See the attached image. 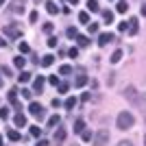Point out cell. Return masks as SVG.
I'll use <instances>...</instances> for the list:
<instances>
[{"instance_id":"d6986e66","label":"cell","mask_w":146,"mask_h":146,"mask_svg":"<svg viewBox=\"0 0 146 146\" xmlns=\"http://www.w3.org/2000/svg\"><path fill=\"white\" fill-rule=\"evenodd\" d=\"M13 66H15V68H20V70H22V68L26 66V59H24V57H15V59H13Z\"/></svg>"},{"instance_id":"83f0119b","label":"cell","mask_w":146,"mask_h":146,"mask_svg":"<svg viewBox=\"0 0 146 146\" xmlns=\"http://www.w3.org/2000/svg\"><path fill=\"white\" fill-rule=\"evenodd\" d=\"M18 48H20V52L24 55V52H29V50H31V46H29L26 42H20V46H18Z\"/></svg>"},{"instance_id":"4fadbf2b","label":"cell","mask_w":146,"mask_h":146,"mask_svg":"<svg viewBox=\"0 0 146 146\" xmlns=\"http://www.w3.org/2000/svg\"><path fill=\"white\" fill-rule=\"evenodd\" d=\"M100 15H103L105 24H111V22H113V11H109V9H107V11H100Z\"/></svg>"},{"instance_id":"816d5d0a","label":"cell","mask_w":146,"mask_h":146,"mask_svg":"<svg viewBox=\"0 0 146 146\" xmlns=\"http://www.w3.org/2000/svg\"><path fill=\"white\" fill-rule=\"evenodd\" d=\"M35 2H37V5H39V2H42V0H35Z\"/></svg>"},{"instance_id":"60d3db41","label":"cell","mask_w":146,"mask_h":146,"mask_svg":"<svg viewBox=\"0 0 146 146\" xmlns=\"http://www.w3.org/2000/svg\"><path fill=\"white\" fill-rule=\"evenodd\" d=\"M0 118L7 120V118H9V109H0Z\"/></svg>"},{"instance_id":"277c9868","label":"cell","mask_w":146,"mask_h":146,"mask_svg":"<svg viewBox=\"0 0 146 146\" xmlns=\"http://www.w3.org/2000/svg\"><path fill=\"white\" fill-rule=\"evenodd\" d=\"M107 142H109V131H107V129L98 131L96 137H94V146H105Z\"/></svg>"},{"instance_id":"f546056e","label":"cell","mask_w":146,"mask_h":146,"mask_svg":"<svg viewBox=\"0 0 146 146\" xmlns=\"http://www.w3.org/2000/svg\"><path fill=\"white\" fill-rule=\"evenodd\" d=\"M9 100H11V103L18 100V90H11V92H9Z\"/></svg>"},{"instance_id":"681fc988","label":"cell","mask_w":146,"mask_h":146,"mask_svg":"<svg viewBox=\"0 0 146 146\" xmlns=\"http://www.w3.org/2000/svg\"><path fill=\"white\" fill-rule=\"evenodd\" d=\"M2 142H5V140H2V135H0V146H2Z\"/></svg>"},{"instance_id":"74e56055","label":"cell","mask_w":146,"mask_h":146,"mask_svg":"<svg viewBox=\"0 0 146 146\" xmlns=\"http://www.w3.org/2000/svg\"><path fill=\"white\" fill-rule=\"evenodd\" d=\"M66 33H68V37H76V33H79V31H76V29H72V26H70V29H68Z\"/></svg>"},{"instance_id":"ba28073f","label":"cell","mask_w":146,"mask_h":146,"mask_svg":"<svg viewBox=\"0 0 146 146\" xmlns=\"http://www.w3.org/2000/svg\"><path fill=\"white\" fill-rule=\"evenodd\" d=\"M137 29H140V24H137V18H131V20H129V24H127L129 35H135V33H137Z\"/></svg>"},{"instance_id":"b9f144b4","label":"cell","mask_w":146,"mask_h":146,"mask_svg":"<svg viewBox=\"0 0 146 146\" xmlns=\"http://www.w3.org/2000/svg\"><path fill=\"white\" fill-rule=\"evenodd\" d=\"M118 31H120V33H124V31H127V22H120V24H118Z\"/></svg>"},{"instance_id":"9a60e30c","label":"cell","mask_w":146,"mask_h":146,"mask_svg":"<svg viewBox=\"0 0 146 146\" xmlns=\"http://www.w3.org/2000/svg\"><path fill=\"white\" fill-rule=\"evenodd\" d=\"M76 42H79L81 48H85L87 44H90V39H87V35H79V33H76Z\"/></svg>"},{"instance_id":"7bdbcfd3","label":"cell","mask_w":146,"mask_h":146,"mask_svg":"<svg viewBox=\"0 0 146 146\" xmlns=\"http://www.w3.org/2000/svg\"><path fill=\"white\" fill-rule=\"evenodd\" d=\"M90 33H98V24H90Z\"/></svg>"},{"instance_id":"ffe728a7","label":"cell","mask_w":146,"mask_h":146,"mask_svg":"<svg viewBox=\"0 0 146 146\" xmlns=\"http://www.w3.org/2000/svg\"><path fill=\"white\" fill-rule=\"evenodd\" d=\"M83 129H85V122H83V120H81V118H79V120L74 122V133H81Z\"/></svg>"},{"instance_id":"603a6c76","label":"cell","mask_w":146,"mask_h":146,"mask_svg":"<svg viewBox=\"0 0 146 146\" xmlns=\"http://www.w3.org/2000/svg\"><path fill=\"white\" fill-rule=\"evenodd\" d=\"M135 103H137V105H140V107H142V109L146 111V92H142V96L137 98V100H135Z\"/></svg>"},{"instance_id":"5bb4252c","label":"cell","mask_w":146,"mask_h":146,"mask_svg":"<svg viewBox=\"0 0 146 146\" xmlns=\"http://www.w3.org/2000/svg\"><path fill=\"white\" fill-rule=\"evenodd\" d=\"M87 9H90L92 13H100V7H98L96 0H87Z\"/></svg>"},{"instance_id":"4dcf8cb0","label":"cell","mask_w":146,"mask_h":146,"mask_svg":"<svg viewBox=\"0 0 146 146\" xmlns=\"http://www.w3.org/2000/svg\"><path fill=\"white\" fill-rule=\"evenodd\" d=\"M68 55L72 57V59H74V57H79V48H76V46H72V48L68 50Z\"/></svg>"},{"instance_id":"7dc6e473","label":"cell","mask_w":146,"mask_h":146,"mask_svg":"<svg viewBox=\"0 0 146 146\" xmlns=\"http://www.w3.org/2000/svg\"><path fill=\"white\" fill-rule=\"evenodd\" d=\"M2 46H5V39H2V37H0V48H2Z\"/></svg>"},{"instance_id":"f5cc1de1","label":"cell","mask_w":146,"mask_h":146,"mask_svg":"<svg viewBox=\"0 0 146 146\" xmlns=\"http://www.w3.org/2000/svg\"><path fill=\"white\" fill-rule=\"evenodd\" d=\"M0 85H2V79H0Z\"/></svg>"},{"instance_id":"8d00e7d4","label":"cell","mask_w":146,"mask_h":146,"mask_svg":"<svg viewBox=\"0 0 146 146\" xmlns=\"http://www.w3.org/2000/svg\"><path fill=\"white\" fill-rule=\"evenodd\" d=\"M0 72L5 74V76H11V68H7V66H2V68H0Z\"/></svg>"},{"instance_id":"f6af8a7d","label":"cell","mask_w":146,"mask_h":146,"mask_svg":"<svg viewBox=\"0 0 146 146\" xmlns=\"http://www.w3.org/2000/svg\"><path fill=\"white\" fill-rule=\"evenodd\" d=\"M46 144H48V142H44V140H39V142H37V146H46Z\"/></svg>"},{"instance_id":"db71d44e","label":"cell","mask_w":146,"mask_h":146,"mask_svg":"<svg viewBox=\"0 0 146 146\" xmlns=\"http://www.w3.org/2000/svg\"><path fill=\"white\" fill-rule=\"evenodd\" d=\"M144 144H146V137H144Z\"/></svg>"},{"instance_id":"d4e9b609","label":"cell","mask_w":146,"mask_h":146,"mask_svg":"<svg viewBox=\"0 0 146 146\" xmlns=\"http://www.w3.org/2000/svg\"><path fill=\"white\" fill-rule=\"evenodd\" d=\"M122 57H124V55H122V50H116V52L111 55V63H118V61H120Z\"/></svg>"},{"instance_id":"cb8c5ba5","label":"cell","mask_w":146,"mask_h":146,"mask_svg":"<svg viewBox=\"0 0 146 146\" xmlns=\"http://www.w3.org/2000/svg\"><path fill=\"white\" fill-rule=\"evenodd\" d=\"M79 22H83V24H90V13L81 11V13H79Z\"/></svg>"},{"instance_id":"ee69618b","label":"cell","mask_w":146,"mask_h":146,"mask_svg":"<svg viewBox=\"0 0 146 146\" xmlns=\"http://www.w3.org/2000/svg\"><path fill=\"white\" fill-rule=\"evenodd\" d=\"M118 146H133V144H131V142H129V140H122V142H120V144H118Z\"/></svg>"},{"instance_id":"ab89813d","label":"cell","mask_w":146,"mask_h":146,"mask_svg":"<svg viewBox=\"0 0 146 146\" xmlns=\"http://www.w3.org/2000/svg\"><path fill=\"white\" fill-rule=\"evenodd\" d=\"M48 83H50V85H59V79H57V76H50V79H48Z\"/></svg>"},{"instance_id":"11a10c76","label":"cell","mask_w":146,"mask_h":146,"mask_svg":"<svg viewBox=\"0 0 146 146\" xmlns=\"http://www.w3.org/2000/svg\"><path fill=\"white\" fill-rule=\"evenodd\" d=\"M72 146H79V144H72Z\"/></svg>"},{"instance_id":"836d02e7","label":"cell","mask_w":146,"mask_h":146,"mask_svg":"<svg viewBox=\"0 0 146 146\" xmlns=\"http://www.w3.org/2000/svg\"><path fill=\"white\" fill-rule=\"evenodd\" d=\"M39 133H42V129H39V127H31V135H33V137H37Z\"/></svg>"},{"instance_id":"6da1fadb","label":"cell","mask_w":146,"mask_h":146,"mask_svg":"<svg viewBox=\"0 0 146 146\" xmlns=\"http://www.w3.org/2000/svg\"><path fill=\"white\" fill-rule=\"evenodd\" d=\"M116 124H118V129H120V131H127V129H131V127L135 124L133 113H129V111H122V113H118Z\"/></svg>"},{"instance_id":"5b68a950","label":"cell","mask_w":146,"mask_h":146,"mask_svg":"<svg viewBox=\"0 0 146 146\" xmlns=\"http://www.w3.org/2000/svg\"><path fill=\"white\" fill-rule=\"evenodd\" d=\"M113 39H116V37H113V33H100V35H98V46L103 48V46H107V44H111V42H113Z\"/></svg>"},{"instance_id":"e0dca14e","label":"cell","mask_w":146,"mask_h":146,"mask_svg":"<svg viewBox=\"0 0 146 146\" xmlns=\"http://www.w3.org/2000/svg\"><path fill=\"white\" fill-rule=\"evenodd\" d=\"M18 81L20 83H29L31 81V72H24V70H22V72L18 74Z\"/></svg>"},{"instance_id":"1f68e13d","label":"cell","mask_w":146,"mask_h":146,"mask_svg":"<svg viewBox=\"0 0 146 146\" xmlns=\"http://www.w3.org/2000/svg\"><path fill=\"white\" fill-rule=\"evenodd\" d=\"M81 135H83V140H85V142L92 140V131H85V129H83V131H81Z\"/></svg>"},{"instance_id":"4316f807","label":"cell","mask_w":146,"mask_h":146,"mask_svg":"<svg viewBox=\"0 0 146 146\" xmlns=\"http://www.w3.org/2000/svg\"><path fill=\"white\" fill-rule=\"evenodd\" d=\"M59 74L68 76V74H72V68H70V66H61V68H59Z\"/></svg>"},{"instance_id":"e575fe53","label":"cell","mask_w":146,"mask_h":146,"mask_svg":"<svg viewBox=\"0 0 146 146\" xmlns=\"http://www.w3.org/2000/svg\"><path fill=\"white\" fill-rule=\"evenodd\" d=\"M29 20H31V22H37V20H39V13H37V11H31Z\"/></svg>"},{"instance_id":"9c48e42d","label":"cell","mask_w":146,"mask_h":146,"mask_svg":"<svg viewBox=\"0 0 146 146\" xmlns=\"http://www.w3.org/2000/svg\"><path fill=\"white\" fill-rule=\"evenodd\" d=\"M124 98H129L131 103H135V100H137V92H135L133 85H129L127 90H124Z\"/></svg>"},{"instance_id":"7c38bea8","label":"cell","mask_w":146,"mask_h":146,"mask_svg":"<svg viewBox=\"0 0 146 146\" xmlns=\"http://www.w3.org/2000/svg\"><path fill=\"white\" fill-rule=\"evenodd\" d=\"M46 11H48L50 15H57V13H59V7H57V2H46Z\"/></svg>"},{"instance_id":"484cf974","label":"cell","mask_w":146,"mask_h":146,"mask_svg":"<svg viewBox=\"0 0 146 146\" xmlns=\"http://www.w3.org/2000/svg\"><path fill=\"white\" fill-rule=\"evenodd\" d=\"M74 105H76V98H68L66 103H63V107L66 109H74Z\"/></svg>"},{"instance_id":"8fae6325","label":"cell","mask_w":146,"mask_h":146,"mask_svg":"<svg viewBox=\"0 0 146 146\" xmlns=\"http://www.w3.org/2000/svg\"><path fill=\"white\" fill-rule=\"evenodd\" d=\"M7 137H9L11 142H20V140H22V135H20L18 131H13V129H9V131H7Z\"/></svg>"},{"instance_id":"f35d334b","label":"cell","mask_w":146,"mask_h":146,"mask_svg":"<svg viewBox=\"0 0 146 146\" xmlns=\"http://www.w3.org/2000/svg\"><path fill=\"white\" fill-rule=\"evenodd\" d=\"M48 46H50V48H55V46H57V37H48Z\"/></svg>"},{"instance_id":"f1b7e54d","label":"cell","mask_w":146,"mask_h":146,"mask_svg":"<svg viewBox=\"0 0 146 146\" xmlns=\"http://www.w3.org/2000/svg\"><path fill=\"white\" fill-rule=\"evenodd\" d=\"M22 96H24L26 100H31V98H33V90H26L24 87V90H22Z\"/></svg>"},{"instance_id":"d590c367","label":"cell","mask_w":146,"mask_h":146,"mask_svg":"<svg viewBox=\"0 0 146 146\" xmlns=\"http://www.w3.org/2000/svg\"><path fill=\"white\" fill-rule=\"evenodd\" d=\"M42 31L44 33H50V31H52V22H46V24L42 26Z\"/></svg>"},{"instance_id":"3957f363","label":"cell","mask_w":146,"mask_h":146,"mask_svg":"<svg viewBox=\"0 0 146 146\" xmlns=\"http://www.w3.org/2000/svg\"><path fill=\"white\" fill-rule=\"evenodd\" d=\"M5 35L11 37V39H18V37H22V29H20L18 24H7L5 26Z\"/></svg>"},{"instance_id":"8992f818","label":"cell","mask_w":146,"mask_h":146,"mask_svg":"<svg viewBox=\"0 0 146 146\" xmlns=\"http://www.w3.org/2000/svg\"><path fill=\"white\" fill-rule=\"evenodd\" d=\"M63 140H66V129L57 127V131H55V146H61V144H63Z\"/></svg>"},{"instance_id":"52a82bcc","label":"cell","mask_w":146,"mask_h":146,"mask_svg":"<svg viewBox=\"0 0 146 146\" xmlns=\"http://www.w3.org/2000/svg\"><path fill=\"white\" fill-rule=\"evenodd\" d=\"M44 85H46V79H44V76H35V79H33V92H39V94H42Z\"/></svg>"},{"instance_id":"44dd1931","label":"cell","mask_w":146,"mask_h":146,"mask_svg":"<svg viewBox=\"0 0 146 146\" xmlns=\"http://www.w3.org/2000/svg\"><path fill=\"white\" fill-rule=\"evenodd\" d=\"M118 13H127L129 11V5H127V0H122V2H118Z\"/></svg>"},{"instance_id":"f907efd6","label":"cell","mask_w":146,"mask_h":146,"mask_svg":"<svg viewBox=\"0 0 146 146\" xmlns=\"http://www.w3.org/2000/svg\"><path fill=\"white\" fill-rule=\"evenodd\" d=\"M2 5H5V0H0V7H2Z\"/></svg>"},{"instance_id":"c3c4849f","label":"cell","mask_w":146,"mask_h":146,"mask_svg":"<svg viewBox=\"0 0 146 146\" xmlns=\"http://www.w3.org/2000/svg\"><path fill=\"white\" fill-rule=\"evenodd\" d=\"M68 2H72V5H76V2H79V0H68Z\"/></svg>"},{"instance_id":"7402d4cb","label":"cell","mask_w":146,"mask_h":146,"mask_svg":"<svg viewBox=\"0 0 146 146\" xmlns=\"http://www.w3.org/2000/svg\"><path fill=\"white\" fill-rule=\"evenodd\" d=\"M59 122H61L59 116H50L48 118V127H59Z\"/></svg>"},{"instance_id":"d6a6232c","label":"cell","mask_w":146,"mask_h":146,"mask_svg":"<svg viewBox=\"0 0 146 146\" xmlns=\"http://www.w3.org/2000/svg\"><path fill=\"white\" fill-rule=\"evenodd\" d=\"M68 90H70V85H68V83H61V81H59V92H61V94H66Z\"/></svg>"},{"instance_id":"bcb514c9","label":"cell","mask_w":146,"mask_h":146,"mask_svg":"<svg viewBox=\"0 0 146 146\" xmlns=\"http://www.w3.org/2000/svg\"><path fill=\"white\" fill-rule=\"evenodd\" d=\"M140 13H142V15H146V5H142V11Z\"/></svg>"},{"instance_id":"7a4b0ae2","label":"cell","mask_w":146,"mask_h":146,"mask_svg":"<svg viewBox=\"0 0 146 146\" xmlns=\"http://www.w3.org/2000/svg\"><path fill=\"white\" fill-rule=\"evenodd\" d=\"M29 111L37 118V120H44V118H46V109H44L39 103H31V105H29Z\"/></svg>"},{"instance_id":"ac0fdd59","label":"cell","mask_w":146,"mask_h":146,"mask_svg":"<svg viewBox=\"0 0 146 146\" xmlns=\"http://www.w3.org/2000/svg\"><path fill=\"white\" fill-rule=\"evenodd\" d=\"M85 83H87V76H85V74H79L76 81H74V85H76V87H83Z\"/></svg>"},{"instance_id":"2e32d148","label":"cell","mask_w":146,"mask_h":146,"mask_svg":"<svg viewBox=\"0 0 146 146\" xmlns=\"http://www.w3.org/2000/svg\"><path fill=\"white\" fill-rule=\"evenodd\" d=\"M52 63H55V57H52V55H46V57L42 59V66H44V68H50Z\"/></svg>"},{"instance_id":"30bf717a","label":"cell","mask_w":146,"mask_h":146,"mask_svg":"<svg viewBox=\"0 0 146 146\" xmlns=\"http://www.w3.org/2000/svg\"><path fill=\"white\" fill-rule=\"evenodd\" d=\"M13 122H15V127H26V116L22 113V111H18L15 118H13Z\"/></svg>"}]
</instances>
